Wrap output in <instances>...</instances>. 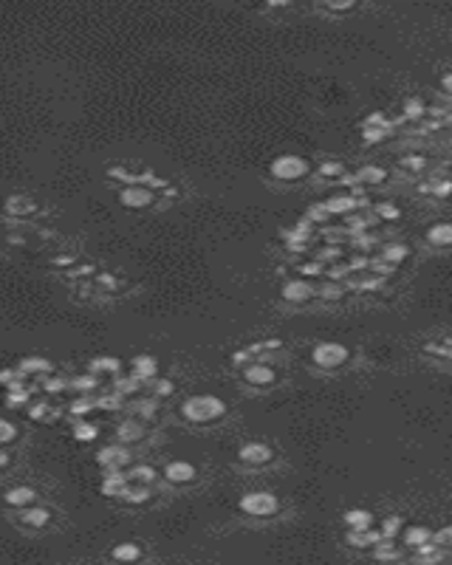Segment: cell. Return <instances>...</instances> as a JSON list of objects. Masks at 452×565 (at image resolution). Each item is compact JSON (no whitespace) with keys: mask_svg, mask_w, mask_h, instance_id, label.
<instances>
[{"mask_svg":"<svg viewBox=\"0 0 452 565\" xmlns=\"http://www.w3.org/2000/svg\"><path fill=\"white\" fill-rule=\"evenodd\" d=\"M303 272H305V275H320V272H323V266H320V263H308V266L303 268Z\"/></svg>","mask_w":452,"mask_h":565,"instance_id":"43","label":"cell"},{"mask_svg":"<svg viewBox=\"0 0 452 565\" xmlns=\"http://www.w3.org/2000/svg\"><path fill=\"white\" fill-rule=\"evenodd\" d=\"M320 294H323V297H328V300H336V297H342V286L339 283H325L320 288Z\"/></svg>","mask_w":452,"mask_h":565,"instance_id":"33","label":"cell"},{"mask_svg":"<svg viewBox=\"0 0 452 565\" xmlns=\"http://www.w3.org/2000/svg\"><path fill=\"white\" fill-rule=\"evenodd\" d=\"M246 379L252 385H272L275 382V370L269 365H263V362H252L246 367Z\"/></svg>","mask_w":452,"mask_h":565,"instance_id":"11","label":"cell"},{"mask_svg":"<svg viewBox=\"0 0 452 565\" xmlns=\"http://www.w3.org/2000/svg\"><path fill=\"white\" fill-rule=\"evenodd\" d=\"M17 433H14V427L9 424V421H3V418H0V441H12Z\"/></svg>","mask_w":452,"mask_h":565,"instance_id":"35","label":"cell"},{"mask_svg":"<svg viewBox=\"0 0 452 565\" xmlns=\"http://www.w3.org/2000/svg\"><path fill=\"white\" fill-rule=\"evenodd\" d=\"M130 475H133V480H136V483H153V480H155V469H153V467H144V464H142V467H133Z\"/></svg>","mask_w":452,"mask_h":565,"instance_id":"25","label":"cell"},{"mask_svg":"<svg viewBox=\"0 0 452 565\" xmlns=\"http://www.w3.org/2000/svg\"><path fill=\"white\" fill-rule=\"evenodd\" d=\"M354 206H356V201H354L351 195H336V198H331V201L325 204L328 215H336V212H351Z\"/></svg>","mask_w":452,"mask_h":565,"instance_id":"21","label":"cell"},{"mask_svg":"<svg viewBox=\"0 0 452 565\" xmlns=\"http://www.w3.org/2000/svg\"><path fill=\"white\" fill-rule=\"evenodd\" d=\"M323 170H325V173H339V164H325Z\"/></svg>","mask_w":452,"mask_h":565,"instance_id":"46","label":"cell"},{"mask_svg":"<svg viewBox=\"0 0 452 565\" xmlns=\"http://www.w3.org/2000/svg\"><path fill=\"white\" fill-rule=\"evenodd\" d=\"M88 370H91L94 376H96V373H116V370H119V359H111V356H102V359H94Z\"/></svg>","mask_w":452,"mask_h":565,"instance_id":"22","label":"cell"},{"mask_svg":"<svg viewBox=\"0 0 452 565\" xmlns=\"http://www.w3.org/2000/svg\"><path fill=\"white\" fill-rule=\"evenodd\" d=\"M127 461H130V452L125 447H108V449L99 452V464L108 467V469H122Z\"/></svg>","mask_w":452,"mask_h":565,"instance_id":"8","label":"cell"},{"mask_svg":"<svg viewBox=\"0 0 452 565\" xmlns=\"http://www.w3.org/2000/svg\"><path fill=\"white\" fill-rule=\"evenodd\" d=\"M382 257H385L387 263H398V260H405V257H407V249H405V246H398V244H390V246H385Z\"/></svg>","mask_w":452,"mask_h":565,"instance_id":"24","label":"cell"},{"mask_svg":"<svg viewBox=\"0 0 452 565\" xmlns=\"http://www.w3.org/2000/svg\"><path fill=\"white\" fill-rule=\"evenodd\" d=\"M308 218H314V221H323V218H328V209H325V206H314V209L308 212Z\"/></svg>","mask_w":452,"mask_h":565,"instance_id":"38","label":"cell"},{"mask_svg":"<svg viewBox=\"0 0 452 565\" xmlns=\"http://www.w3.org/2000/svg\"><path fill=\"white\" fill-rule=\"evenodd\" d=\"M155 370H158V365H155L153 356H136V359H133V376H136L139 382L155 376Z\"/></svg>","mask_w":452,"mask_h":565,"instance_id":"17","label":"cell"},{"mask_svg":"<svg viewBox=\"0 0 452 565\" xmlns=\"http://www.w3.org/2000/svg\"><path fill=\"white\" fill-rule=\"evenodd\" d=\"M379 215H382V218H396V215H398V209L396 206H379Z\"/></svg>","mask_w":452,"mask_h":565,"instance_id":"41","label":"cell"},{"mask_svg":"<svg viewBox=\"0 0 452 565\" xmlns=\"http://www.w3.org/2000/svg\"><path fill=\"white\" fill-rule=\"evenodd\" d=\"M407 167L421 170V167H424V158H421V156H410V158H407Z\"/></svg>","mask_w":452,"mask_h":565,"instance_id":"42","label":"cell"},{"mask_svg":"<svg viewBox=\"0 0 452 565\" xmlns=\"http://www.w3.org/2000/svg\"><path fill=\"white\" fill-rule=\"evenodd\" d=\"M119 438H122V441H136V438H142V424H139V421H125V424L119 427Z\"/></svg>","mask_w":452,"mask_h":565,"instance_id":"23","label":"cell"},{"mask_svg":"<svg viewBox=\"0 0 452 565\" xmlns=\"http://www.w3.org/2000/svg\"><path fill=\"white\" fill-rule=\"evenodd\" d=\"M449 537H452V531H449V529H441L438 534L430 537V543L438 546V548H446V546H449Z\"/></svg>","mask_w":452,"mask_h":565,"instance_id":"34","label":"cell"},{"mask_svg":"<svg viewBox=\"0 0 452 565\" xmlns=\"http://www.w3.org/2000/svg\"><path fill=\"white\" fill-rule=\"evenodd\" d=\"M139 557H142V548L136 543H119L114 548V559L116 562H136Z\"/></svg>","mask_w":452,"mask_h":565,"instance_id":"19","label":"cell"},{"mask_svg":"<svg viewBox=\"0 0 452 565\" xmlns=\"http://www.w3.org/2000/svg\"><path fill=\"white\" fill-rule=\"evenodd\" d=\"M74 438L76 441H91V438H96V427L94 424H76V429H74Z\"/></svg>","mask_w":452,"mask_h":565,"instance_id":"27","label":"cell"},{"mask_svg":"<svg viewBox=\"0 0 452 565\" xmlns=\"http://www.w3.org/2000/svg\"><path fill=\"white\" fill-rule=\"evenodd\" d=\"M370 523H374V515L365 512V509H348V512H345V526H348V531H365V529H370Z\"/></svg>","mask_w":452,"mask_h":565,"instance_id":"10","label":"cell"},{"mask_svg":"<svg viewBox=\"0 0 452 565\" xmlns=\"http://www.w3.org/2000/svg\"><path fill=\"white\" fill-rule=\"evenodd\" d=\"M181 413L190 421H212V418L224 416V401L218 396H193L184 401Z\"/></svg>","mask_w":452,"mask_h":565,"instance_id":"1","label":"cell"},{"mask_svg":"<svg viewBox=\"0 0 452 565\" xmlns=\"http://www.w3.org/2000/svg\"><path fill=\"white\" fill-rule=\"evenodd\" d=\"M272 458H275V452L266 444H246V447H241V461H246V464H269Z\"/></svg>","mask_w":452,"mask_h":565,"instance_id":"7","label":"cell"},{"mask_svg":"<svg viewBox=\"0 0 452 565\" xmlns=\"http://www.w3.org/2000/svg\"><path fill=\"white\" fill-rule=\"evenodd\" d=\"M142 413H144V416H153V401H142Z\"/></svg>","mask_w":452,"mask_h":565,"instance_id":"44","label":"cell"},{"mask_svg":"<svg viewBox=\"0 0 452 565\" xmlns=\"http://www.w3.org/2000/svg\"><path fill=\"white\" fill-rule=\"evenodd\" d=\"M280 509V500L272 492H249L241 498V512L252 518H269Z\"/></svg>","mask_w":452,"mask_h":565,"instance_id":"2","label":"cell"},{"mask_svg":"<svg viewBox=\"0 0 452 565\" xmlns=\"http://www.w3.org/2000/svg\"><path fill=\"white\" fill-rule=\"evenodd\" d=\"M20 520H23L25 526H32V529H40V526H45V523L51 520V515H48V509H32V506H25L23 512H20Z\"/></svg>","mask_w":452,"mask_h":565,"instance_id":"15","label":"cell"},{"mask_svg":"<svg viewBox=\"0 0 452 565\" xmlns=\"http://www.w3.org/2000/svg\"><path fill=\"white\" fill-rule=\"evenodd\" d=\"M164 478L170 483H190L195 478V467L187 464V461H173V464L164 467Z\"/></svg>","mask_w":452,"mask_h":565,"instance_id":"6","label":"cell"},{"mask_svg":"<svg viewBox=\"0 0 452 565\" xmlns=\"http://www.w3.org/2000/svg\"><path fill=\"white\" fill-rule=\"evenodd\" d=\"M155 393H158V396H167V393H173V385H170L167 379H162V382H155Z\"/></svg>","mask_w":452,"mask_h":565,"instance_id":"40","label":"cell"},{"mask_svg":"<svg viewBox=\"0 0 452 565\" xmlns=\"http://www.w3.org/2000/svg\"><path fill=\"white\" fill-rule=\"evenodd\" d=\"M17 370L25 376V373H51V362L48 359H43V356H25L20 365H17Z\"/></svg>","mask_w":452,"mask_h":565,"instance_id":"18","label":"cell"},{"mask_svg":"<svg viewBox=\"0 0 452 565\" xmlns=\"http://www.w3.org/2000/svg\"><path fill=\"white\" fill-rule=\"evenodd\" d=\"M91 405H94L91 398H76L74 405H71V410H74V413H88V410H91Z\"/></svg>","mask_w":452,"mask_h":565,"instance_id":"37","label":"cell"},{"mask_svg":"<svg viewBox=\"0 0 452 565\" xmlns=\"http://www.w3.org/2000/svg\"><path fill=\"white\" fill-rule=\"evenodd\" d=\"M345 359H348V351L339 342H323L314 348V362L320 367H339Z\"/></svg>","mask_w":452,"mask_h":565,"instance_id":"3","label":"cell"},{"mask_svg":"<svg viewBox=\"0 0 452 565\" xmlns=\"http://www.w3.org/2000/svg\"><path fill=\"white\" fill-rule=\"evenodd\" d=\"M63 387H65L63 379H45V390H51V393H57V390H63Z\"/></svg>","mask_w":452,"mask_h":565,"instance_id":"39","label":"cell"},{"mask_svg":"<svg viewBox=\"0 0 452 565\" xmlns=\"http://www.w3.org/2000/svg\"><path fill=\"white\" fill-rule=\"evenodd\" d=\"M393 565H410V562H398V559H396V562H393Z\"/></svg>","mask_w":452,"mask_h":565,"instance_id":"47","label":"cell"},{"mask_svg":"<svg viewBox=\"0 0 452 565\" xmlns=\"http://www.w3.org/2000/svg\"><path fill=\"white\" fill-rule=\"evenodd\" d=\"M32 209H34V204H32V198H25V195H12L6 201V212L17 215V218H20V215H29Z\"/></svg>","mask_w":452,"mask_h":565,"instance_id":"20","label":"cell"},{"mask_svg":"<svg viewBox=\"0 0 452 565\" xmlns=\"http://www.w3.org/2000/svg\"><path fill=\"white\" fill-rule=\"evenodd\" d=\"M398 529H402V518H387L385 523H382V537H387V540H393V537L398 534Z\"/></svg>","mask_w":452,"mask_h":565,"instance_id":"28","label":"cell"},{"mask_svg":"<svg viewBox=\"0 0 452 565\" xmlns=\"http://www.w3.org/2000/svg\"><path fill=\"white\" fill-rule=\"evenodd\" d=\"M311 294H314V288H311L305 280H291V283L283 286V297H286L288 303H305Z\"/></svg>","mask_w":452,"mask_h":565,"instance_id":"9","label":"cell"},{"mask_svg":"<svg viewBox=\"0 0 452 565\" xmlns=\"http://www.w3.org/2000/svg\"><path fill=\"white\" fill-rule=\"evenodd\" d=\"M272 173H275V178L294 181V178H300L305 173V161L300 156H280L272 164Z\"/></svg>","mask_w":452,"mask_h":565,"instance_id":"4","label":"cell"},{"mask_svg":"<svg viewBox=\"0 0 452 565\" xmlns=\"http://www.w3.org/2000/svg\"><path fill=\"white\" fill-rule=\"evenodd\" d=\"M376 559H398V551H396V546H393L390 540H382V543H376Z\"/></svg>","mask_w":452,"mask_h":565,"instance_id":"26","label":"cell"},{"mask_svg":"<svg viewBox=\"0 0 452 565\" xmlns=\"http://www.w3.org/2000/svg\"><path fill=\"white\" fill-rule=\"evenodd\" d=\"M119 201H122L125 206H147V204L153 201V193L147 190V186L133 184V186H125L122 195H119Z\"/></svg>","mask_w":452,"mask_h":565,"instance_id":"5","label":"cell"},{"mask_svg":"<svg viewBox=\"0 0 452 565\" xmlns=\"http://www.w3.org/2000/svg\"><path fill=\"white\" fill-rule=\"evenodd\" d=\"M122 498H127L130 503H144L147 500V489L144 487H127Z\"/></svg>","mask_w":452,"mask_h":565,"instance_id":"30","label":"cell"},{"mask_svg":"<svg viewBox=\"0 0 452 565\" xmlns=\"http://www.w3.org/2000/svg\"><path fill=\"white\" fill-rule=\"evenodd\" d=\"M6 503H9V506H17V509L32 506V503H34V489H29V487H14V489L6 492Z\"/></svg>","mask_w":452,"mask_h":565,"instance_id":"14","label":"cell"},{"mask_svg":"<svg viewBox=\"0 0 452 565\" xmlns=\"http://www.w3.org/2000/svg\"><path fill=\"white\" fill-rule=\"evenodd\" d=\"M359 178H362V181H370V184H376V181L385 178V170H382V167H365V170H359Z\"/></svg>","mask_w":452,"mask_h":565,"instance_id":"31","label":"cell"},{"mask_svg":"<svg viewBox=\"0 0 452 565\" xmlns=\"http://www.w3.org/2000/svg\"><path fill=\"white\" fill-rule=\"evenodd\" d=\"M430 537H433V531L427 526H410V529H405V543L410 548H418L424 543H430Z\"/></svg>","mask_w":452,"mask_h":565,"instance_id":"16","label":"cell"},{"mask_svg":"<svg viewBox=\"0 0 452 565\" xmlns=\"http://www.w3.org/2000/svg\"><path fill=\"white\" fill-rule=\"evenodd\" d=\"M127 489V478L119 472V469H108V475H105V483H102V492L105 495H125Z\"/></svg>","mask_w":452,"mask_h":565,"instance_id":"12","label":"cell"},{"mask_svg":"<svg viewBox=\"0 0 452 565\" xmlns=\"http://www.w3.org/2000/svg\"><path fill=\"white\" fill-rule=\"evenodd\" d=\"M385 537L379 534V531H374V529H365V531H348V543L351 546H356V548H367V546H376V543H382Z\"/></svg>","mask_w":452,"mask_h":565,"instance_id":"13","label":"cell"},{"mask_svg":"<svg viewBox=\"0 0 452 565\" xmlns=\"http://www.w3.org/2000/svg\"><path fill=\"white\" fill-rule=\"evenodd\" d=\"M405 111H407V116H410V119H416V116H421V111H424V105H421V99H410V102H407V107H405Z\"/></svg>","mask_w":452,"mask_h":565,"instance_id":"36","label":"cell"},{"mask_svg":"<svg viewBox=\"0 0 452 565\" xmlns=\"http://www.w3.org/2000/svg\"><path fill=\"white\" fill-rule=\"evenodd\" d=\"M74 387H76V390H83V393L94 390V387H96V376H94V373H88V376H79V379H74Z\"/></svg>","mask_w":452,"mask_h":565,"instance_id":"32","label":"cell"},{"mask_svg":"<svg viewBox=\"0 0 452 565\" xmlns=\"http://www.w3.org/2000/svg\"><path fill=\"white\" fill-rule=\"evenodd\" d=\"M430 240L433 244H449V224H438L430 229Z\"/></svg>","mask_w":452,"mask_h":565,"instance_id":"29","label":"cell"},{"mask_svg":"<svg viewBox=\"0 0 452 565\" xmlns=\"http://www.w3.org/2000/svg\"><path fill=\"white\" fill-rule=\"evenodd\" d=\"M9 464V452H3V449H0V469H3Z\"/></svg>","mask_w":452,"mask_h":565,"instance_id":"45","label":"cell"}]
</instances>
